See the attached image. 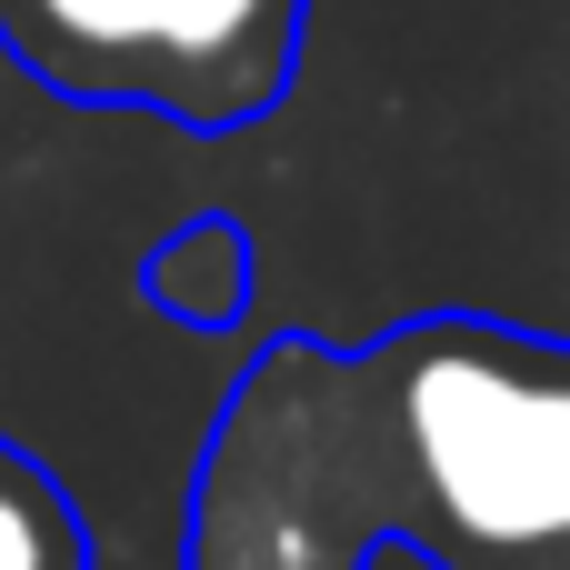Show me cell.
I'll return each mask as SVG.
<instances>
[{
  "label": "cell",
  "instance_id": "277c9868",
  "mask_svg": "<svg viewBox=\"0 0 570 570\" xmlns=\"http://www.w3.org/2000/svg\"><path fill=\"white\" fill-rule=\"evenodd\" d=\"M0 570H100L90 521L20 441H0Z\"/></svg>",
  "mask_w": 570,
  "mask_h": 570
},
{
  "label": "cell",
  "instance_id": "3957f363",
  "mask_svg": "<svg viewBox=\"0 0 570 570\" xmlns=\"http://www.w3.org/2000/svg\"><path fill=\"white\" fill-rule=\"evenodd\" d=\"M250 291H261V240H250L230 210H190V220L160 230L150 261H140V301H150L160 321L200 331V341H230V331L250 321Z\"/></svg>",
  "mask_w": 570,
  "mask_h": 570
},
{
  "label": "cell",
  "instance_id": "6da1fadb",
  "mask_svg": "<svg viewBox=\"0 0 570 570\" xmlns=\"http://www.w3.org/2000/svg\"><path fill=\"white\" fill-rule=\"evenodd\" d=\"M570 570V341L421 311L361 351L281 331L230 381L180 570Z\"/></svg>",
  "mask_w": 570,
  "mask_h": 570
},
{
  "label": "cell",
  "instance_id": "7a4b0ae2",
  "mask_svg": "<svg viewBox=\"0 0 570 570\" xmlns=\"http://www.w3.org/2000/svg\"><path fill=\"white\" fill-rule=\"evenodd\" d=\"M311 0H0V50L80 110H140L190 140L261 130L301 80Z\"/></svg>",
  "mask_w": 570,
  "mask_h": 570
}]
</instances>
